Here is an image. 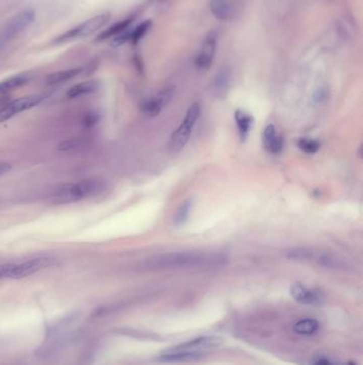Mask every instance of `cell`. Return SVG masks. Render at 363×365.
Segmentation results:
<instances>
[{
	"label": "cell",
	"instance_id": "obj_1",
	"mask_svg": "<svg viewBox=\"0 0 363 365\" xmlns=\"http://www.w3.org/2000/svg\"><path fill=\"white\" fill-rule=\"evenodd\" d=\"M228 262L226 253L218 251H176L157 254L146 259L149 269L170 270L223 266Z\"/></svg>",
	"mask_w": 363,
	"mask_h": 365
},
{
	"label": "cell",
	"instance_id": "obj_2",
	"mask_svg": "<svg viewBox=\"0 0 363 365\" xmlns=\"http://www.w3.org/2000/svg\"><path fill=\"white\" fill-rule=\"evenodd\" d=\"M104 190V183L98 179H87L73 184L60 186L53 193V201L56 203H72L96 196Z\"/></svg>",
	"mask_w": 363,
	"mask_h": 365
},
{
	"label": "cell",
	"instance_id": "obj_3",
	"mask_svg": "<svg viewBox=\"0 0 363 365\" xmlns=\"http://www.w3.org/2000/svg\"><path fill=\"white\" fill-rule=\"evenodd\" d=\"M200 112H202V109H200V106L197 102L191 105L190 108L187 110L186 116L183 122H181L180 126L170 137L168 148L171 153L177 154L183 151V148H185V146L189 142L191 135H192V130L194 129L200 117Z\"/></svg>",
	"mask_w": 363,
	"mask_h": 365
},
{
	"label": "cell",
	"instance_id": "obj_4",
	"mask_svg": "<svg viewBox=\"0 0 363 365\" xmlns=\"http://www.w3.org/2000/svg\"><path fill=\"white\" fill-rule=\"evenodd\" d=\"M285 256L292 260L314 262L320 266L327 268H344L346 265L342 259L328 252L310 248H294L286 251Z\"/></svg>",
	"mask_w": 363,
	"mask_h": 365
},
{
	"label": "cell",
	"instance_id": "obj_5",
	"mask_svg": "<svg viewBox=\"0 0 363 365\" xmlns=\"http://www.w3.org/2000/svg\"><path fill=\"white\" fill-rule=\"evenodd\" d=\"M110 18H111L110 13H101L96 16H93L89 18V20L84 21L83 23L76 25L75 27L72 28V29L60 34L53 42L56 44L68 43L74 40L82 39V37L92 35L106 26L109 23Z\"/></svg>",
	"mask_w": 363,
	"mask_h": 365
},
{
	"label": "cell",
	"instance_id": "obj_6",
	"mask_svg": "<svg viewBox=\"0 0 363 365\" xmlns=\"http://www.w3.org/2000/svg\"><path fill=\"white\" fill-rule=\"evenodd\" d=\"M34 21L35 12L32 9H26V10L17 13L0 33V45H4L20 35L27 28H29Z\"/></svg>",
	"mask_w": 363,
	"mask_h": 365
},
{
	"label": "cell",
	"instance_id": "obj_7",
	"mask_svg": "<svg viewBox=\"0 0 363 365\" xmlns=\"http://www.w3.org/2000/svg\"><path fill=\"white\" fill-rule=\"evenodd\" d=\"M45 98V95H28L8 102L3 108H0V123L13 118L25 110L37 106Z\"/></svg>",
	"mask_w": 363,
	"mask_h": 365
},
{
	"label": "cell",
	"instance_id": "obj_8",
	"mask_svg": "<svg viewBox=\"0 0 363 365\" xmlns=\"http://www.w3.org/2000/svg\"><path fill=\"white\" fill-rule=\"evenodd\" d=\"M217 47V33L215 31L209 32L205 40L203 41L202 46L197 53L195 59V67L199 71H206L212 64L215 51Z\"/></svg>",
	"mask_w": 363,
	"mask_h": 365
},
{
	"label": "cell",
	"instance_id": "obj_9",
	"mask_svg": "<svg viewBox=\"0 0 363 365\" xmlns=\"http://www.w3.org/2000/svg\"><path fill=\"white\" fill-rule=\"evenodd\" d=\"M222 343L223 340L221 338H218V336H203V338H198L192 341H189L187 343L180 344L174 348H169L165 352V354L194 353L203 349L217 347V346H219Z\"/></svg>",
	"mask_w": 363,
	"mask_h": 365
},
{
	"label": "cell",
	"instance_id": "obj_10",
	"mask_svg": "<svg viewBox=\"0 0 363 365\" xmlns=\"http://www.w3.org/2000/svg\"><path fill=\"white\" fill-rule=\"evenodd\" d=\"M53 263L54 259L50 257H36L22 262L20 264L15 263L11 279H23L29 277L37 273V271L51 266Z\"/></svg>",
	"mask_w": 363,
	"mask_h": 365
},
{
	"label": "cell",
	"instance_id": "obj_11",
	"mask_svg": "<svg viewBox=\"0 0 363 365\" xmlns=\"http://www.w3.org/2000/svg\"><path fill=\"white\" fill-rule=\"evenodd\" d=\"M291 295L296 301L302 304L321 305L325 301V296L320 289L309 288L301 283H295L292 285Z\"/></svg>",
	"mask_w": 363,
	"mask_h": 365
},
{
	"label": "cell",
	"instance_id": "obj_12",
	"mask_svg": "<svg viewBox=\"0 0 363 365\" xmlns=\"http://www.w3.org/2000/svg\"><path fill=\"white\" fill-rule=\"evenodd\" d=\"M209 7L216 20L223 22L233 20L240 10L238 0H210Z\"/></svg>",
	"mask_w": 363,
	"mask_h": 365
},
{
	"label": "cell",
	"instance_id": "obj_13",
	"mask_svg": "<svg viewBox=\"0 0 363 365\" xmlns=\"http://www.w3.org/2000/svg\"><path fill=\"white\" fill-rule=\"evenodd\" d=\"M174 95V90L167 88L158 93L157 95L146 99L141 106V110L148 117H157Z\"/></svg>",
	"mask_w": 363,
	"mask_h": 365
},
{
	"label": "cell",
	"instance_id": "obj_14",
	"mask_svg": "<svg viewBox=\"0 0 363 365\" xmlns=\"http://www.w3.org/2000/svg\"><path fill=\"white\" fill-rule=\"evenodd\" d=\"M263 146L267 152L272 154H279L283 148V140L281 137L276 135L274 125H267L262 135Z\"/></svg>",
	"mask_w": 363,
	"mask_h": 365
},
{
	"label": "cell",
	"instance_id": "obj_15",
	"mask_svg": "<svg viewBox=\"0 0 363 365\" xmlns=\"http://www.w3.org/2000/svg\"><path fill=\"white\" fill-rule=\"evenodd\" d=\"M234 119L238 130V136H240L242 141H245L254 124V118L248 112L242 109H237L234 112Z\"/></svg>",
	"mask_w": 363,
	"mask_h": 365
},
{
	"label": "cell",
	"instance_id": "obj_16",
	"mask_svg": "<svg viewBox=\"0 0 363 365\" xmlns=\"http://www.w3.org/2000/svg\"><path fill=\"white\" fill-rule=\"evenodd\" d=\"M99 88V82L97 80H87L82 81L77 85L73 86L68 92H66V96L69 98H76L83 95L91 94Z\"/></svg>",
	"mask_w": 363,
	"mask_h": 365
},
{
	"label": "cell",
	"instance_id": "obj_17",
	"mask_svg": "<svg viewBox=\"0 0 363 365\" xmlns=\"http://www.w3.org/2000/svg\"><path fill=\"white\" fill-rule=\"evenodd\" d=\"M82 72V68H75V69H69V70H63L59 72H54L49 74L48 76L46 77V83L50 86L60 85V83L69 81Z\"/></svg>",
	"mask_w": 363,
	"mask_h": 365
},
{
	"label": "cell",
	"instance_id": "obj_18",
	"mask_svg": "<svg viewBox=\"0 0 363 365\" xmlns=\"http://www.w3.org/2000/svg\"><path fill=\"white\" fill-rule=\"evenodd\" d=\"M31 79V76L29 74L27 73H23V74H18L15 75V76H12L10 78H7L3 81H0V94H5V93H8L10 91H13L17 88L23 87L26 83L29 82V80Z\"/></svg>",
	"mask_w": 363,
	"mask_h": 365
},
{
	"label": "cell",
	"instance_id": "obj_19",
	"mask_svg": "<svg viewBox=\"0 0 363 365\" xmlns=\"http://www.w3.org/2000/svg\"><path fill=\"white\" fill-rule=\"evenodd\" d=\"M131 22H132L131 18H127V20H124V21H120V22H117L115 24L111 25L109 28H107L106 30L99 33L96 39H95V41L103 42V41L110 39V37H112V36H116V35L122 34L123 32L126 31V29L131 24Z\"/></svg>",
	"mask_w": 363,
	"mask_h": 365
},
{
	"label": "cell",
	"instance_id": "obj_20",
	"mask_svg": "<svg viewBox=\"0 0 363 365\" xmlns=\"http://www.w3.org/2000/svg\"><path fill=\"white\" fill-rule=\"evenodd\" d=\"M293 329L298 334H312L319 329V322L312 318H306L296 323Z\"/></svg>",
	"mask_w": 363,
	"mask_h": 365
},
{
	"label": "cell",
	"instance_id": "obj_21",
	"mask_svg": "<svg viewBox=\"0 0 363 365\" xmlns=\"http://www.w3.org/2000/svg\"><path fill=\"white\" fill-rule=\"evenodd\" d=\"M298 147L301 152L308 155H313L320 151L321 144L318 140L311 138H301L298 141Z\"/></svg>",
	"mask_w": 363,
	"mask_h": 365
},
{
	"label": "cell",
	"instance_id": "obj_22",
	"mask_svg": "<svg viewBox=\"0 0 363 365\" xmlns=\"http://www.w3.org/2000/svg\"><path fill=\"white\" fill-rule=\"evenodd\" d=\"M191 207H192V202H191V200H187L180 205L177 214L175 215V223L177 226H183L184 223H186L189 218Z\"/></svg>",
	"mask_w": 363,
	"mask_h": 365
},
{
	"label": "cell",
	"instance_id": "obj_23",
	"mask_svg": "<svg viewBox=\"0 0 363 365\" xmlns=\"http://www.w3.org/2000/svg\"><path fill=\"white\" fill-rule=\"evenodd\" d=\"M229 81H230V74L227 70H223L216 75V78L214 81V88L218 92V94H221L222 92H226Z\"/></svg>",
	"mask_w": 363,
	"mask_h": 365
},
{
	"label": "cell",
	"instance_id": "obj_24",
	"mask_svg": "<svg viewBox=\"0 0 363 365\" xmlns=\"http://www.w3.org/2000/svg\"><path fill=\"white\" fill-rule=\"evenodd\" d=\"M84 144H85L84 139L72 138V139L64 140L63 142H61L58 145V149L61 152H69V151H74V149H77V148H81L82 146H84Z\"/></svg>",
	"mask_w": 363,
	"mask_h": 365
},
{
	"label": "cell",
	"instance_id": "obj_25",
	"mask_svg": "<svg viewBox=\"0 0 363 365\" xmlns=\"http://www.w3.org/2000/svg\"><path fill=\"white\" fill-rule=\"evenodd\" d=\"M150 25H151V23L149 21H146L144 23L140 24L135 30H132L131 32H129V40L132 43L137 44L142 39V37L147 33L148 29L150 28Z\"/></svg>",
	"mask_w": 363,
	"mask_h": 365
},
{
	"label": "cell",
	"instance_id": "obj_26",
	"mask_svg": "<svg viewBox=\"0 0 363 365\" xmlns=\"http://www.w3.org/2000/svg\"><path fill=\"white\" fill-rule=\"evenodd\" d=\"M100 119H101V115L98 110L89 111L82 118V125L85 128H93L99 123Z\"/></svg>",
	"mask_w": 363,
	"mask_h": 365
},
{
	"label": "cell",
	"instance_id": "obj_27",
	"mask_svg": "<svg viewBox=\"0 0 363 365\" xmlns=\"http://www.w3.org/2000/svg\"><path fill=\"white\" fill-rule=\"evenodd\" d=\"M15 263L0 264V279H11Z\"/></svg>",
	"mask_w": 363,
	"mask_h": 365
},
{
	"label": "cell",
	"instance_id": "obj_28",
	"mask_svg": "<svg viewBox=\"0 0 363 365\" xmlns=\"http://www.w3.org/2000/svg\"><path fill=\"white\" fill-rule=\"evenodd\" d=\"M327 97H328L327 91L324 90V89H320V90H318L317 92H315L313 99H314L315 102H318V104H322L324 100L327 99Z\"/></svg>",
	"mask_w": 363,
	"mask_h": 365
},
{
	"label": "cell",
	"instance_id": "obj_29",
	"mask_svg": "<svg viewBox=\"0 0 363 365\" xmlns=\"http://www.w3.org/2000/svg\"><path fill=\"white\" fill-rule=\"evenodd\" d=\"M12 169V165L8 162H0V175L6 174Z\"/></svg>",
	"mask_w": 363,
	"mask_h": 365
},
{
	"label": "cell",
	"instance_id": "obj_30",
	"mask_svg": "<svg viewBox=\"0 0 363 365\" xmlns=\"http://www.w3.org/2000/svg\"><path fill=\"white\" fill-rule=\"evenodd\" d=\"M313 365H333V364L331 362H329L328 360L323 359V360H319L318 362H315Z\"/></svg>",
	"mask_w": 363,
	"mask_h": 365
},
{
	"label": "cell",
	"instance_id": "obj_31",
	"mask_svg": "<svg viewBox=\"0 0 363 365\" xmlns=\"http://www.w3.org/2000/svg\"><path fill=\"white\" fill-rule=\"evenodd\" d=\"M349 365H356V364H353V363H349Z\"/></svg>",
	"mask_w": 363,
	"mask_h": 365
}]
</instances>
